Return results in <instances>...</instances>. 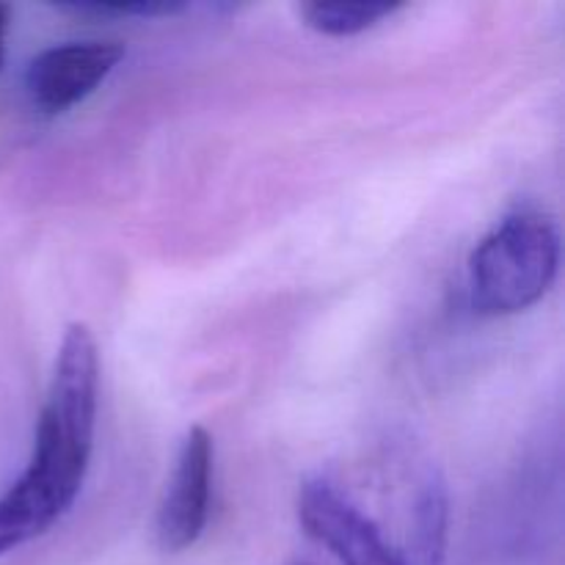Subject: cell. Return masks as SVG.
I'll list each match as a JSON object with an SVG mask.
<instances>
[{
  "label": "cell",
  "instance_id": "cell-1",
  "mask_svg": "<svg viewBox=\"0 0 565 565\" xmlns=\"http://www.w3.org/2000/svg\"><path fill=\"white\" fill-rule=\"evenodd\" d=\"M97 392V342L86 323H72L39 414L31 461L0 497V557L42 539L81 494L92 461Z\"/></svg>",
  "mask_w": 565,
  "mask_h": 565
},
{
  "label": "cell",
  "instance_id": "cell-2",
  "mask_svg": "<svg viewBox=\"0 0 565 565\" xmlns=\"http://www.w3.org/2000/svg\"><path fill=\"white\" fill-rule=\"evenodd\" d=\"M561 235L550 215L516 210L497 224L469 257V301L486 318L535 307L555 285Z\"/></svg>",
  "mask_w": 565,
  "mask_h": 565
},
{
  "label": "cell",
  "instance_id": "cell-3",
  "mask_svg": "<svg viewBox=\"0 0 565 565\" xmlns=\"http://www.w3.org/2000/svg\"><path fill=\"white\" fill-rule=\"evenodd\" d=\"M296 508L303 533L342 565H406L401 550L384 539L379 524L331 480H307L298 491Z\"/></svg>",
  "mask_w": 565,
  "mask_h": 565
},
{
  "label": "cell",
  "instance_id": "cell-4",
  "mask_svg": "<svg viewBox=\"0 0 565 565\" xmlns=\"http://www.w3.org/2000/svg\"><path fill=\"white\" fill-rule=\"evenodd\" d=\"M213 472V436L202 425H196L182 439L174 472H171V480L158 508V519H154L158 546L163 552L191 550L202 539L210 516Z\"/></svg>",
  "mask_w": 565,
  "mask_h": 565
},
{
  "label": "cell",
  "instance_id": "cell-5",
  "mask_svg": "<svg viewBox=\"0 0 565 565\" xmlns=\"http://www.w3.org/2000/svg\"><path fill=\"white\" fill-rule=\"evenodd\" d=\"M125 58V44L88 39L42 50L28 64L25 92L42 114H64L97 92L99 83Z\"/></svg>",
  "mask_w": 565,
  "mask_h": 565
},
{
  "label": "cell",
  "instance_id": "cell-6",
  "mask_svg": "<svg viewBox=\"0 0 565 565\" xmlns=\"http://www.w3.org/2000/svg\"><path fill=\"white\" fill-rule=\"evenodd\" d=\"M401 9V3H303L301 17L323 36H356Z\"/></svg>",
  "mask_w": 565,
  "mask_h": 565
},
{
  "label": "cell",
  "instance_id": "cell-7",
  "mask_svg": "<svg viewBox=\"0 0 565 565\" xmlns=\"http://www.w3.org/2000/svg\"><path fill=\"white\" fill-rule=\"evenodd\" d=\"M9 20H11V9L6 3H0V70H3V61H6V33H9Z\"/></svg>",
  "mask_w": 565,
  "mask_h": 565
},
{
  "label": "cell",
  "instance_id": "cell-8",
  "mask_svg": "<svg viewBox=\"0 0 565 565\" xmlns=\"http://www.w3.org/2000/svg\"><path fill=\"white\" fill-rule=\"evenodd\" d=\"M290 565H309V563H290Z\"/></svg>",
  "mask_w": 565,
  "mask_h": 565
}]
</instances>
